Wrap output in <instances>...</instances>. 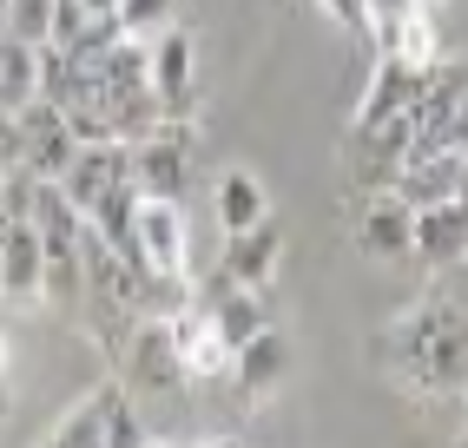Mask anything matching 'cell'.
Instances as JSON below:
<instances>
[{"mask_svg": "<svg viewBox=\"0 0 468 448\" xmlns=\"http://www.w3.org/2000/svg\"><path fill=\"white\" fill-rule=\"evenodd\" d=\"M462 442H468V382H462Z\"/></svg>", "mask_w": 468, "mask_h": 448, "instance_id": "cb8c5ba5", "label": "cell"}, {"mask_svg": "<svg viewBox=\"0 0 468 448\" xmlns=\"http://www.w3.org/2000/svg\"><path fill=\"white\" fill-rule=\"evenodd\" d=\"M211 211H218V231H251V224H264L271 218V198H264V185L251 178V172H225L218 178V191H211Z\"/></svg>", "mask_w": 468, "mask_h": 448, "instance_id": "e0dca14e", "label": "cell"}, {"mask_svg": "<svg viewBox=\"0 0 468 448\" xmlns=\"http://www.w3.org/2000/svg\"><path fill=\"white\" fill-rule=\"evenodd\" d=\"M126 165H133V191H139V198L178 205L185 198V178H192V133H185L178 119L152 125V133L126 139Z\"/></svg>", "mask_w": 468, "mask_h": 448, "instance_id": "3957f363", "label": "cell"}, {"mask_svg": "<svg viewBox=\"0 0 468 448\" xmlns=\"http://www.w3.org/2000/svg\"><path fill=\"white\" fill-rule=\"evenodd\" d=\"M47 291V244L27 218L0 224V297L7 304H40Z\"/></svg>", "mask_w": 468, "mask_h": 448, "instance_id": "7c38bea8", "label": "cell"}, {"mask_svg": "<svg viewBox=\"0 0 468 448\" xmlns=\"http://www.w3.org/2000/svg\"><path fill=\"white\" fill-rule=\"evenodd\" d=\"M0 172H20V119L0 112Z\"/></svg>", "mask_w": 468, "mask_h": 448, "instance_id": "44dd1931", "label": "cell"}, {"mask_svg": "<svg viewBox=\"0 0 468 448\" xmlns=\"http://www.w3.org/2000/svg\"><path fill=\"white\" fill-rule=\"evenodd\" d=\"M126 396V382H106V389H92L86 402H73L67 415L53 422V435L40 448H106V422H112V402Z\"/></svg>", "mask_w": 468, "mask_h": 448, "instance_id": "2e32d148", "label": "cell"}, {"mask_svg": "<svg viewBox=\"0 0 468 448\" xmlns=\"http://www.w3.org/2000/svg\"><path fill=\"white\" fill-rule=\"evenodd\" d=\"M369 349L389 369V382H402L410 396H449L468 382V304H455L449 291H429L402 304Z\"/></svg>", "mask_w": 468, "mask_h": 448, "instance_id": "6da1fadb", "label": "cell"}, {"mask_svg": "<svg viewBox=\"0 0 468 448\" xmlns=\"http://www.w3.org/2000/svg\"><path fill=\"white\" fill-rule=\"evenodd\" d=\"M350 244L369 264H402L416 251V211L396 198V191H369L350 218Z\"/></svg>", "mask_w": 468, "mask_h": 448, "instance_id": "52a82bcc", "label": "cell"}, {"mask_svg": "<svg viewBox=\"0 0 468 448\" xmlns=\"http://www.w3.org/2000/svg\"><path fill=\"white\" fill-rule=\"evenodd\" d=\"M462 448H468V442H462Z\"/></svg>", "mask_w": 468, "mask_h": 448, "instance_id": "83f0119b", "label": "cell"}, {"mask_svg": "<svg viewBox=\"0 0 468 448\" xmlns=\"http://www.w3.org/2000/svg\"><path fill=\"white\" fill-rule=\"evenodd\" d=\"M112 363H119V382H126V389H139V396H172L178 382H185L165 316H139V324L119 336Z\"/></svg>", "mask_w": 468, "mask_h": 448, "instance_id": "277c9868", "label": "cell"}, {"mask_svg": "<svg viewBox=\"0 0 468 448\" xmlns=\"http://www.w3.org/2000/svg\"><path fill=\"white\" fill-rule=\"evenodd\" d=\"M192 297L211 310V324H218V336L231 343V357L244 343H251L258 330H271V310H264V291H238V283H225V277H211V283H192Z\"/></svg>", "mask_w": 468, "mask_h": 448, "instance_id": "4fadbf2b", "label": "cell"}, {"mask_svg": "<svg viewBox=\"0 0 468 448\" xmlns=\"http://www.w3.org/2000/svg\"><path fill=\"white\" fill-rule=\"evenodd\" d=\"M205 448H238V442H231V435H218V442H205Z\"/></svg>", "mask_w": 468, "mask_h": 448, "instance_id": "d4e9b609", "label": "cell"}, {"mask_svg": "<svg viewBox=\"0 0 468 448\" xmlns=\"http://www.w3.org/2000/svg\"><path fill=\"white\" fill-rule=\"evenodd\" d=\"M53 7H59V0H7L0 34H7V40H27V47H47V40H53Z\"/></svg>", "mask_w": 468, "mask_h": 448, "instance_id": "d6986e66", "label": "cell"}, {"mask_svg": "<svg viewBox=\"0 0 468 448\" xmlns=\"http://www.w3.org/2000/svg\"><path fill=\"white\" fill-rule=\"evenodd\" d=\"M14 119H20V172L59 185V178H67V165H73V152H80L67 112H59L53 100H34V106H20Z\"/></svg>", "mask_w": 468, "mask_h": 448, "instance_id": "ba28073f", "label": "cell"}, {"mask_svg": "<svg viewBox=\"0 0 468 448\" xmlns=\"http://www.w3.org/2000/svg\"><path fill=\"white\" fill-rule=\"evenodd\" d=\"M165 324H172V349H178L185 382H225V369H231V343L218 336L211 310H205L198 297L185 304V310H172Z\"/></svg>", "mask_w": 468, "mask_h": 448, "instance_id": "30bf717a", "label": "cell"}, {"mask_svg": "<svg viewBox=\"0 0 468 448\" xmlns=\"http://www.w3.org/2000/svg\"><path fill=\"white\" fill-rule=\"evenodd\" d=\"M277 264H284V231H277V218L251 224V231H231L225 251H218V277L238 283V291H271Z\"/></svg>", "mask_w": 468, "mask_h": 448, "instance_id": "8fae6325", "label": "cell"}, {"mask_svg": "<svg viewBox=\"0 0 468 448\" xmlns=\"http://www.w3.org/2000/svg\"><path fill=\"white\" fill-rule=\"evenodd\" d=\"M133 244H139V264L152 277H192V231H185V211L165 198H139L133 218Z\"/></svg>", "mask_w": 468, "mask_h": 448, "instance_id": "8992f818", "label": "cell"}, {"mask_svg": "<svg viewBox=\"0 0 468 448\" xmlns=\"http://www.w3.org/2000/svg\"><path fill=\"white\" fill-rule=\"evenodd\" d=\"M225 382H231V402H238V409L271 402V396L291 382V343H284V330H258V336L231 357Z\"/></svg>", "mask_w": 468, "mask_h": 448, "instance_id": "9c48e42d", "label": "cell"}, {"mask_svg": "<svg viewBox=\"0 0 468 448\" xmlns=\"http://www.w3.org/2000/svg\"><path fill=\"white\" fill-rule=\"evenodd\" d=\"M324 14L336 27H350V34H363V0H324Z\"/></svg>", "mask_w": 468, "mask_h": 448, "instance_id": "7402d4cb", "label": "cell"}, {"mask_svg": "<svg viewBox=\"0 0 468 448\" xmlns=\"http://www.w3.org/2000/svg\"><path fill=\"white\" fill-rule=\"evenodd\" d=\"M145 448H172V442H152V435H145Z\"/></svg>", "mask_w": 468, "mask_h": 448, "instance_id": "484cf974", "label": "cell"}, {"mask_svg": "<svg viewBox=\"0 0 468 448\" xmlns=\"http://www.w3.org/2000/svg\"><path fill=\"white\" fill-rule=\"evenodd\" d=\"M422 86H429V67H410V59H377V73H369V86H363V106L350 119V133L356 139H377L383 125L410 119L416 100H422Z\"/></svg>", "mask_w": 468, "mask_h": 448, "instance_id": "5b68a950", "label": "cell"}, {"mask_svg": "<svg viewBox=\"0 0 468 448\" xmlns=\"http://www.w3.org/2000/svg\"><path fill=\"white\" fill-rule=\"evenodd\" d=\"M133 178V165H126V139H100V145H80L73 152V165H67V178H59V191L80 205V218L106 198L112 185H126Z\"/></svg>", "mask_w": 468, "mask_h": 448, "instance_id": "5bb4252c", "label": "cell"}, {"mask_svg": "<svg viewBox=\"0 0 468 448\" xmlns=\"http://www.w3.org/2000/svg\"><path fill=\"white\" fill-rule=\"evenodd\" d=\"M0 14H7V0H0Z\"/></svg>", "mask_w": 468, "mask_h": 448, "instance_id": "4316f807", "label": "cell"}, {"mask_svg": "<svg viewBox=\"0 0 468 448\" xmlns=\"http://www.w3.org/2000/svg\"><path fill=\"white\" fill-rule=\"evenodd\" d=\"M416 258H422V264H455V258H468V198L422 205V211H416Z\"/></svg>", "mask_w": 468, "mask_h": 448, "instance_id": "9a60e30c", "label": "cell"}, {"mask_svg": "<svg viewBox=\"0 0 468 448\" xmlns=\"http://www.w3.org/2000/svg\"><path fill=\"white\" fill-rule=\"evenodd\" d=\"M7 369H14V336L0 330V382H7Z\"/></svg>", "mask_w": 468, "mask_h": 448, "instance_id": "603a6c76", "label": "cell"}, {"mask_svg": "<svg viewBox=\"0 0 468 448\" xmlns=\"http://www.w3.org/2000/svg\"><path fill=\"white\" fill-rule=\"evenodd\" d=\"M145 80H152V100H159L165 119L192 125V112H198V40H192V27L172 20L165 34L145 40Z\"/></svg>", "mask_w": 468, "mask_h": 448, "instance_id": "7a4b0ae2", "label": "cell"}, {"mask_svg": "<svg viewBox=\"0 0 468 448\" xmlns=\"http://www.w3.org/2000/svg\"><path fill=\"white\" fill-rule=\"evenodd\" d=\"M112 20H119V34H126V40H152V34H165V27H172V0H119Z\"/></svg>", "mask_w": 468, "mask_h": 448, "instance_id": "ffe728a7", "label": "cell"}, {"mask_svg": "<svg viewBox=\"0 0 468 448\" xmlns=\"http://www.w3.org/2000/svg\"><path fill=\"white\" fill-rule=\"evenodd\" d=\"M40 100V47L0 34V112H20Z\"/></svg>", "mask_w": 468, "mask_h": 448, "instance_id": "ac0fdd59", "label": "cell"}]
</instances>
